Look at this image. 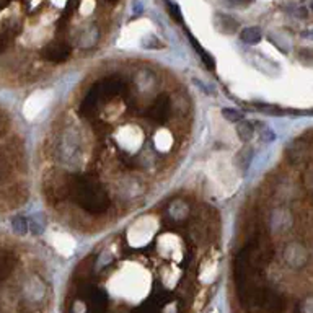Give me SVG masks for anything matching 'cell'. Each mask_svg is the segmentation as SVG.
I'll list each match as a JSON object with an SVG mask.
<instances>
[{"label":"cell","instance_id":"1","mask_svg":"<svg viewBox=\"0 0 313 313\" xmlns=\"http://www.w3.org/2000/svg\"><path fill=\"white\" fill-rule=\"evenodd\" d=\"M70 194L78 206H82L87 212L98 215L103 214L111 206L109 196L93 175H78L70 183Z\"/></svg>","mask_w":313,"mask_h":313},{"label":"cell","instance_id":"2","mask_svg":"<svg viewBox=\"0 0 313 313\" xmlns=\"http://www.w3.org/2000/svg\"><path fill=\"white\" fill-rule=\"evenodd\" d=\"M126 88H128V83L119 77H106L95 82L91 85L90 91L87 93V97L82 101V108H80L82 114L87 117L95 116L101 101L117 97L119 93L126 91Z\"/></svg>","mask_w":313,"mask_h":313},{"label":"cell","instance_id":"3","mask_svg":"<svg viewBox=\"0 0 313 313\" xmlns=\"http://www.w3.org/2000/svg\"><path fill=\"white\" fill-rule=\"evenodd\" d=\"M170 109H171L170 98L167 95H159L152 101V105L148 106L147 116L148 119H152L155 122H165L170 117Z\"/></svg>","mask_w":313,"mask_h":313},{"label":"cell","instance_id":"4","mask_svg":"<svg viewBox=\"0 0 313 313\" xmlns=\"http://www.w3.org/2000/svg\"><path fill=\"white\" fill-rule=\"evenodd\" d=\"M70 48L66 43H57V44H51L48 49H46V57L54 62H62L69 57Z\"/></svg>","mask_w":313,"mask_h":313},{"label":"cell","instance_id":"5","mask_svg":"<svg viewBox=\"0 0 313 313\" xmlns=\"http://www.w3.org/2000/svg\"><path fill=\"white\" fill-rule=\"evenodd\" d=\"M215 25L218 26V29H221L222 33H229L230 35V33H235V31L238 29L240 23L235 18L229 17V15L218 13V15H215Z\"/></svg>","mask_w":313,"mask_h":313},{"label":"cell","instance_id":"6","mask_svg":"<svg viewBox=\"0 0 313 313\" xmlns=\"http://www.w3.org/2000/svg\"><path fill=\"white\" fill-rule=\"evenodd\" d=\"M263 38V31L258 28V26H248L240 33V39L243 41L245 44H258L261 41Z\"/></svg>","mask_w":313,"mask_h":313},{"label":"cell","instance_id":"7","mask_svg":"<svg viewBox=\"0 0 313 313\" xmlns=\"http://www.w3.org/2000/svg\"><path fill=\"white\" fill-rule=\"evenodd\" d=\"M237 134L238 137L243 140V142H248L249 139L253 137L255 134V129H253V124L252 122H248V121H241L238 124V128H237Z\"/></svg>","mask_w":313,"mask_h":313},{"label":"cell","instance_id":"8","mask_svg":"<svg viewBox=\"0 0 313 313\" xmlns=\"http://www.w3.org/2000/svg\"><path fill=\"white\" fill-rule=\"evenodd\" d=\"M12 227H13V230L23 235V233H26L28 229H29V222L26 221V217H23V215H17V217H13V221H12Z\"/></svg>","mask_w":313,"mask_h":313},{"label":"cell","instance_id":"9","mask_svg":"<svg viewBox=\"0 0 313 313\" xmlns=\"http://www.w3.org/2000/svg\"><path fill=\"white\" fill-rule=\"evenodd\" d=\"M222 116L225 117L227 121H230V122L243 119V113L238 111V109H235V108H224L222 109Z\"/></svg>","mask_w":313,"mask_h":313},{"label":"cell","instance_id":"10","mask_svg":"<svg viewBox=\"0 0 313 313\" xmlns=\"http://www.w3.org/2000/svg\"><path fill=\"white\" fill-rule=\"evenodd\" d=\"M303 36H308V38L313 39V31H310V33H303Z\"/></svg>","mask_w":313,"mask_h":313},{"label":"cell","instance_id":"11","mask_svg":"<svg viewBox=\"0 0 313 313\" xmlns=\"http://www.w3.org/2000/svg\"><path fill=\"white\" fill-rule=\"evenodd\" d=\"M311 12H313V2H311Z\"/></svg>","mask_w":313,"mask_h":313}]
</instances>
